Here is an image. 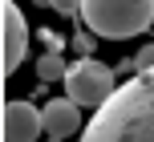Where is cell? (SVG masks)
<instances>
[{"label":"cell","mask_w":154,"mask_h":142,"mask_svg":"<svg viewBox=\"0 0 154 142\" xmlns=\"http://www.w3.org/2000/svg\"><path fill=\"white\" fill-rule=\"evenodd\" d=\"M81 142H154V69L126 77L118 94L93 110Z\"/></svg>","instance_id":"6da1fadb"},{"label":"cell","mask_w":154,"mask_h":142,"mask_svg":"<svg viewBox=\"0 0 154 142\" xmlns=\"http://www.w3.org/2000/svg\"><path fill=\"white\" fill-rule=\"evenodd\" d=\"M81 24L93 37L130 41L154 24V0H81Z\"/></svg>","instance_id":"7a4b0ae2"},{"label":"cell","mask_w":154,"mask_h":142,"mask_svg":"<svg viewBox=\"0 0 154 142\" xmlns=\"http://www.w3.org/2000/svg\"><path fill=\"white\" fill-rule=\"evenodd\" d=\"M118 94V81H114V69L101 65L97 57H81L77 65H69V77H65V97L77 106H106L109 97Z\"/></svg>","instance_id":"3957f363"},{"label":"cell","mask_w":154,"mask_h":142,"mask_svg":"<svg viewBox=\"0 0 154 142\" xmlns=\"http://www.w3.org/2000/svg\"><path fill=\"white\" fill-rule=\"evenodd\" d=\"M45 134V114L32 102H8L4 106V138L8 142H37Z\"/></svg>","instance_id":"277c9868"},{"label":"cell","mask_w":154,"mask_h":142,"mask_svg":"<svg viewBox=\"0 0 154 142\" xmlns=\"http://www.w3.org/2000/svg\"><path fill=\"white\" fill-rule=\"evenodd\" d=\"M29 53V24H24V12L4 0V73H16Z\"/></svg>","instance_id":"5b68a950"},{"label":"cell","mask_w":154,"mask_h":142,"mask_svg":"<svg viewBox=\"0 0 154 142\" xmlns=\"http://www.w3.org/2000/svg\"><path fill=\"white\" fill-rule=\"evenodd\" d=\"M41 114H45V138L49 142H65V138H73L77 130H85L81 126V106L69 102V97H53Z\"/></svg>","instance_id":"8992f818"},{"label":"cell","mask_w":154,"mask_h":142,"mask_svg":"<svg viewBox=\"0 0 154 142\" xmlns=\"http://www.w3.org/2000/svg\"><path fill=\"white\" fill-rule=\"evenodd\" d=\"M37 77H41V81H65V77H69L65 57H61V53H45V57H37Z\"/></svg>","instance_id":"52a82bcc"},{"label":"cell","mask_w":154,"mask_h":142,"mask_svg":"<svg viewBox=\"0 0 154 142\" xmlns=\"http://www.w3.org/2000/svg\"><path fill=\"white\" fill-rule=\"evenodd\" d=\"M126 69H130V73H146V69H154V45H142L138 53H134V61H126Z\"/></svg>","instance_id":"ba28073f"},{"label":"cell","mask_w":154,"mask_h":142,"mask_svg":"<svg viewBox=\"0 0 154 142\" xmlns=\"http://www.w3.org/2000/svg\"><path fill=\"white\" fill-rule=\"evenodd\" d=\"M73 49H77L81 57H89V53H93V32H89V29H81V32L73 37Z\"/></svg>","instance_id":"9c48e42d"},{"label":"cell","mask_w":154,"mask_h":142,"mask_svg":"<svg viewBox=\"0 0 154 142\" xmlns=\"http://www.w3.org/2000/svg\"><path fill=\"white\" fill-rule=\"evenodd\" d=\"M53 8H57V12H73V16H81V0H53Z\"/></svg>","instance_id":"30bf717a"},{"label":"cell","mask_w":154,"mask_h":142,"mask_svg":"<svg viewBox=\"0 0 154 142\" xmlns=\"http://www.w3.org/2000/svg\"><path fill=\"white\" fill-rule=\"evenodd\" d=\"M37 4H45V8H53V0H37Z\"/></svg>","instance_id":"8fae6325"}]
</instances>
